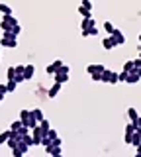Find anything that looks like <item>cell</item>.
Returning a JSON list of instances; mask_svg holds the SVG:
<instances>
[{
  "label": "cell",
  "mask_w": 141,
  "mask_h": 157,
  "mask_svg": "<svg viewBox=\"0 0 141 157\" xmlns=\"http://www.w3.org/2000/svg\"><path fill=\"white\" fill-rule=\"evenodd\" d=\"M102 81H104V82H110V85H116V82L120 81V77H118V73L108 71V69H106V71L102 73Z\"/></svg>",
  "instance_id": "6da1fadb"
},
{
  "label": "cell",
  "mask_w": 141,
  "mask_h": 157,
  "mask_svg": "<svg viewBox=\"0 0 141 157\" xmlns=\"http://www.w3.org/2000/svg\"><path fill=\"white\" fill-rule=\"evenodd\" d=\"M43 136H45V132L41 130L39 126H35L32 130V137H33V145H41V140H43Z\"/></svg>",
  "instance_id": "7a4b0ae2"
},
{
  "label": "cell",
  "mask_w": 141,
  "mask_h": 157,
  "mask_svg": "<svg viewBox=\"0 0 141 157\" xmlns=\"http://www.w3.org/2000/svg\"><path fill=\"white\" fill-rule=\"evenodd\" d=\"M45 153H49V155H53V157H59V155L63 153V147H61V145L49 144V145H45Z\"/></svg>",
  "instance_id": "3957f363"
},
{
  "label": "cell",
  "mask_w": 141,
  "mask_h": 157,
  "mask_svg": "<svg viewBox=\"0 0 141 157\" xmlns=\"http://www.w3.org/2000/svg\"><path fill=\"white\" fill-rule=\"evenodd\" d=\"M61 67H63V61H61V59H57V61H53L51 65L45 67V71H47V75H55V73L59 71Z\"/></svg>",
  "instance_id": "277c9868"
},
{
  "label": "cell",
  "mask_w": 141,
  "mask_h": 157,
  "mask_svg": "<svg viewBox=\"0 0 141 157\" xmlns=\"http://www.w3.org/2000/svg\"><path fill=\"white\" fill-rule=\"evenodd\" d=\"M61 86H63L61 82H57V81H55V82H53V85L49 86V90H47V96H49V98H55V96L61 92Z\"/></svg>",
  "instance_id": "5b68a950"
},
{
  "label": "cell",
  "mask_w": 141,
  "mask_h": 157,
  "mask_svg": "<svg viewBox=\"0 0 141 157\" xmlns=\"http://www.w3.org/2000/svg\"><path fill=\"white\" fill-rule=\"evenodd\" d=\"M33 75H35V67H33L32 63H28V65L24 67V77H26V81H32Z\"/></svg>",
  "instance_id": "8992f818"
},
{
  "label": "cell",
  "mask_w": 141,
  "mask_h": 157,
  "mask_svg": "<svg viewBox=\"0 0 141 157\" xmlns=\"http://www.w3.org/2000/svg\"><path fill=\"white\" fill-rule=\"evenodd\" d=\"M112 37H114V41H116V45H121V43H125V36L120 32V29H114V32L110 33Z\"/></svg>",
  "instance_id": "52a82bcc"
},
{
  "label": "cell",
  "mask_w": 141,
  "mask_h": 157,
  "mask_svg": "<svg viewBox=\"0 0 141 157\" xmlns=\"http://www.w3.org/2000/svg\"><path fill=\"white\" fill-rule=\"evenodd\" d=\"M86 71H88V75H92V73H104L106 67L102 65V63H94V65H88V67H86Z\"/></svg>",
  "instance_id": "ba28073f"
},
{
  "label": "cell",
  "mask_w": 141,
  "mask_h": 157,
  "mask_svg": "<svg viewBox=\"0 0 141 157\" xmlns=\"http://www.w3.org/2000/svg\"><path fill=\"white\" fill-rule=\"evenodd\" d=\"M102 47H104V49H108V51H110V49H114V47H116V41H114V37H112V36L104 37V39H102Z\"/></svg>",
  "instance_id": "9c48e42d"
},
{
  "label": "cell",
  "mask_w": 141,
  "mask_h": 157,
  "mask_svg": "<svg viewBox=\"0 0 141 157\" xmlns=\"http://www.w3.org/2000/svg\"><path fill=\"white\" fill-rule=\"evenodd\" d=\"M2 47H18V39H10V37H2L0 39Z\"/></svg>",
  "instance_id": "30bf717a"
},
{
  "label": "cell",
  "mask_w": 141,
  "mask_h": 157,
  "mask_svg": "<svg viewBox=\"0 0 141 157\" xmlns=\"http://www.w3.org/2000/svg\"><path fill=\"white\" fill-rule=\"evenodd\" d=\"M55 81H57V82H61V85H65V82L69 81V73L57 71V73H55Z\"/></svg>",
  "instance_id": "8fae6325"
},
{
  "label": "cell",
  "mask_w": 141,
  "mask_h": 157,
  "mask_svg": "<svg viewBox=\"0 0 141 157\" xmlns=\"http://www.w3.org/2000/svg\"><path fill=\"white\" fill-rule=\"evenodd\" d=\"M92 26H96L94 18H84V20H82V24H80L82 29H88V28H92Z\"/></svg>",
  "instance_id": "7c38bea8"
},
{
  "label": "cell",
  "mask_w": 141,
  "mask_h": 157,
  "mask_svg": "<svg viewBox=\"0 0 141 157\" xmlns=\"http://www.w3.org/2000/svg\"><path fill=\"white\" fill-rule=\"evenodd\" d=\"M88 36H98V28L92 26L88 29H82V37H88Z\"/></svg>",
  "instance_id": "4fadbf2b"
},
{
  "label": "cell",
  "mask_w": 141,
  "mask_h": 157,
  "mask_svg": "<svg viewBox=\"0 0 141 157\" xmlns=\"http://www.w3.org/2000/svg\"><path fill=\"white\" fill-rule=\"evenodd\" d=\"M79 14H80V16H84V18H92V10L86 8V6H82V4L79 6Z\"/></svg>",
  "instance_id": "5bb4252c"
},
{
  "label": "cell",
  "mask_w": 141,
  "mask_h": 157,
  "mask_svg": "<svg viewBox=\"0 0 141 157\" xmlns=\"http://www.w3.org/2000/svg\"><path fill=\"white\" fill-rule=\"evenodd\" d=\"M128 118H129V122H135L139 118V112L135 108H128Z\"/></svg>",
  "instance_id": "9a60e30c"
},
{
  "label": "cell",
  "mask_w": 141,
  "mask_h": 157,
  "mask_svg": "<svg viewBox=\"0 0 141 157\" xmlns=\"http://www.w3.org/2000/svg\"><path fill=\"white\" fill-rule=\"evenodd\" d=\"M32 116H33V118H35V120H37V122H41V120H43V118H45V116H43V112L39 110V108H33V110H32Z\"/></svg>",
  "instance_id": "2e32d148"
},
{
  "label": "cell",
  "mask_w": 141,
  "mask_h": 157,
  "mask_svg": "<svg viewBox=\"0 0 141 157\" xmlns=\"http://www.w3.org/2000/svg\"><path fill=\"white\" fill-rule=\"evenodd\" d=\"M16 147H18V149L22 151V155H24V153H28V151H30V145H28V144H26V141H24V140H20V144H18Z\"/></svg>",
  "instance_id": "e0dca14e"
},
{
  "label": "cell",
  "mask_w": 141,
  "mask_h": 157,
  "mask_svg": "<svg viewBox=\"0 0 141 157\" xmlns=\"http://www.w3.org/2000/svg\"><path fill=\"white\" fill-rule=\"evenodd\" d=\"M6 77H8V81H14V78H16V67H8Z\"/></svg>",
  "instance_id": "ac0fdd59"
},
{
  "label": "cell",
  "mask_w": 141,
  "mask_h": 157,
  "mask_svg": "<svg viewBox=\"0 0 141 157\" xmlns=\"http://www.w3.org/2000/svg\"><path fill=\"white\" fill-rule=\"evenodd\" d=\"M139 78H141L139 75H135V73H129V77H128V81H125V82H129V85H135Z\"/></svg>",
  "instance_id": "d6986e66"
},
{
  "label": "cell",
  "mask_w": 141,
  "mask_h": 157,
  "mask_svg": "<svg viewBox=\"0 0 141 157\" xmlns=\"http://www.w3.org/2000/svg\"><path fill=\"white\" fill-rule=\"evenodd\" d=\"M10 134H12V130L2 132V134H0V144H6V141H8V137H10Z\"/></svg>",
  "instance_id": "ffe728a7"
},
{
  "label": "cell",
  "mask_w": 141,
  "mask_h": 157,
  "mask_svg": "<svg viewBox=\"0 0 141 157\" xmlns=\"http://www.w3.org/2000/svg\"><path fill=\"white\" fill-rule=\"evenodd\" d=\"M133 69H135V61H128V63H124V71L133 73Z\"/></svg>",
  "instance_id": "44dd1931"
},
{
  "label": "cell",
  "mask_w": 141,
  "mask_h": 157,
  "mask_svg": "<svg viewBox=\"0 0 141 157\" xmlns=\"http://www.w3.org/2000/svg\"><path fill=\"white\" fill-rule=\"evenodd\" d=\"M39 128H41V130L47 134V132H49V120H47V118H43V120L39 122Z\"/></svg>",
  "instance_id": "7402d4cb"
},
{
  "label": "cell",
  "mask_w": 141,
  "mask_h": 157,
  "mask_svg": "<svg viewBox=\"0 0 141 157\" xmlns=\"http://www.w3.org/2000/svg\"><path fill=\"white\" fill-rule=\"evenodd\" d=\"M135 130H137V126H135V122H129V124L125 126V134H133Z\"/></svg>",
  "instance_id": "603a6c76"
},
{
  "label": "cell",
  "mask_w": 141,
  "mask_h": 157,
  "mask_svg": "<svg viewBox=\"0 0 141 157\" xmlns=\"http://www.w3.org/2000/svg\"><path fill=\"white\" fill-rule=\"evenodd\" d=\"M0 14H12V8L8 4H0Z\"/></svg>",
  "instance_id": "cb8c5ba5"
},
{
  "label": "cell",
  "mask_w": 141,
  "mask_h": 157,
  "mask_svg": "<svg viewBox=\"0 0 141 157\" xmlns=\"http://www.w3.org/2000/svg\"><path fill=\"white\" fill-rule=\"evenodd\" d=\"M6 86H8V92H14V90H16V86H18V82L16 81H8Z\"/></svg>",
  "instance_id": "d4e9b609"
},
{
  "label": "cell",
  "mask_w": 141,
  "mask_h": 157,
  "mask_svg": "<svg viewBox=\"0 0 141 157\" xmlns=\"http://www.w3.org/2000/svg\"><path fill=\"white\" fill-rule=\"evenodd\" d=\"M20 126H22V120H14L12 124H10V130H12V132H16Z\"/></svg>",
  "instance_id": "484cf974"
},
{
  "label": "cell",
  "mask_w": 141,
  "mask_h": 157,
  "mask_svg": "<svg viewBox=\"0 0 141 157\" xmlns=\"http://www.w3.org/2000/svg\"><path fill=\"white\" fill-rule=\"evenodd\" d=\"M22 140H24V141H26V144H28V145H30V147L33 145V137H32L30 134H26V136H22Z\"/></svg>",
  "instance_id": "4316f807"
},
{
  "label": "cell",
  "mask_w": 141,
  "mask_h": 157,
  "mask_svg": "<svg viewBox=\"0 0 141 157\" xmlns=\"http://www.w3.org/2000/svg\"><path fill=\"white\" fill-rule=\"evenodd\" d=\"M57 136H59V134H57V132H55V130H51V128H49V132H47V137H49V140L53 141V140H55V137H57Z\"/></svg>",
  "instance_id": "83f0119b"
},
{
  "label": "cell",
  "mask_w": 141,
  "mask_h": 157,
  "mask_svg": "<svg viewBox=\"0 0 141 157\" xmlns=\"http://www.w3.org/2000/svg\"><path fill=\"white\" fill-rule=\"evenodd\" d=\"M104 29H106V32H108V33H112V32H114V29H116V28H114V26H112V24H110V22H104Z\"/></svg>",
  "instance_id": "f1b7e54d"
},
{
  "label": "cell",
  "mask_w": 141,
  "mask_h": 157,
  "mask_svg": "<svg viewBox=\"0 0 141 157\" xmlns=\"http://www.w3.org/2000/svg\"><path fill=\"white\" fill-rule=\"evenodd\" d=\"M118 77H120V81H124V82H125V81H128V77H129V73H128V71H121Z\"/></svg>",
  "instance_id": "f546056e"
},
{
  "label": "cell",
  "mask_w": 141,
  "mask_h": 157,
  "mask_svg": "<svg viewBox=\"0 0 141 157\" xmlns=\"http://www.w3.org/2000/svg\"><path fill=\"white\" fill-rule=\"evenodd\" d=\"M92 81H102V73H92Z\"/></svg>",
  "instance_id": "4dcf8cb0"
},
{
  "label": "cell",
  "mask_w": 141,
  "mask_h": 157,
  "mask_svg": "<svg viewBox=\"0 0 141 157\" xmlns=\"http://www.w3.org/2000/svg\"><path fill=\"white\" fill-rule=\"evenodd\" d=\"M6 92H8V86H6V85H0V96L4 98V94H6Z\"/></svg>",
  "instance_id": "1f68e13d"
},
{
  "label": "cell",
  "mask_w": 141,
  "mask_h": 157,
  "mask_svg": "<svg viewBox=\"0 0 141 157\" xmlns=\"http://www.w3.org/2000/svg\"><path fill=\"white\" fill-rule=\"evenodd\" d=\"M51 144H53V145H63V140H61V137H59V136H57V137H55V140H53V141H51Z\"/></svg>",
  "instance_id": "d6a6232c"
},
{
  "label": "cell",
  "mask_w": 141,
  "mask_h": 157,
  "mask_svg": "<svg viewBox=\"0 0 141 157\" xmlns=\"http://www.w3.org/2000/svg\"><path fill=\"white\" fill-rule=\"evenodd\" d=\"M24 67H26V65H18L16 67V75H24Z\"/></svg>",
  "instance_id": "836d02e7"
},
{
  "label": "cell",
  "mask_w": 141,
  "mask_h": 157,
  "mask_svg": "<svg viewBox=\"0 0 141 157\" xmlns=\"http://www.w3.org/2000/svg\"><path fill=\"white\" fill-rule=\"evenodd\" d=\"M82 6H86V8L92 10V0H82Z\"/></svg>",
  "instance_id": "e575fe53"
},
{
  "label": "cell",
  "mask_w": 141,
  "mask_h": 157,
  "mask_svg": "<svg viewBox=\"0 0 141 157\" xmlns=\"http://www.w3.org/2000/svg\"><path fill=\"white\" fill-rule=\"evenodd\" d=\"M135 126H137V130H141V116L137 118V120H135Z\"/></svg>",
  "instance_id": "d590c367"
},
{
  "label": "cell",
  "mask_w": 141,
  "mask_h": 157,
  "mask_svg": "<svg viewBox=\"0 0 141 157\" xmlns=\"http://www.w3.org/2000/svg\"><path fill=\"white\" fill-rule=\"evenodd\" d=\"M137 155H141V144L137 145Z\"/></svg>",
  "instance_id": "8d00e7d4"
},
{
  "label": "cell",
  "mask_w": 141,
  "mask_h": 157,
  "mask_svg": "<svg viewBox=\"0 0 141 157\" xmlns=\"http://www.w3.org/2000/svg\"><path fill=\"white\" fill-rule=\"evenodd\" d=\"M139 41H141V33H139Z\"/></svg>",
  "instance_id": "74e56055"
},
{
  "label": "cell",
  "mask_w": 141,
  "mask_h": 157,
  "mask_svg": "<svg viewBox=\"0 0 141 157\" xmlns=\"http://www.w3.org/2000/svg\"><path fill=\"white\" fill-rule=\"evenodd\" d=\"M0 102H2V96H0Z\"/></svg>",
  "instance_id": "f35d334b"
},
{
  "label": "cell",
  "mask_w": 141,
  "mask_h": 157,
  "mask_svg": "<svg viewBox=\"0 0 141 157\" xmlns=\"http://www.w3.org/2000/svg\"><path fill=\"white\" fill-rule=\"evenodd\" d=\"M139 43H141V41H139ZM139 49H141V47H139Z\"/></svg>",
  "instance_id": "ab89813d"
},
{
  "label": "cell",
  "mask_w": 141,
  "mask_h": 157,
  "mask_svg": "<svg viewBox=\"0 0 141 157\" xmlns=\"http://www.w3.org/2000/svg\"><path fill=\"white\" fill-rule=\"evenodd\" d=\"M0 47H2V45H0Z\"/></svg>",
  "instance_id": "60d3db41"
},
{
  "label": "cell",
  "mask_w": 141,
  "mask_h": 157,
  "mask_svg": "<svg viewBox=\"0 0 141 157\" xmlns=\"http://www.w3.org/2000/svg\"><path fill=\"white\" fill-rule=\"evenodd\" d=\"M139 132H141V130H139Z\"/></svg>",
  "instance_id": "b9f144b4"
}]
</instances>
